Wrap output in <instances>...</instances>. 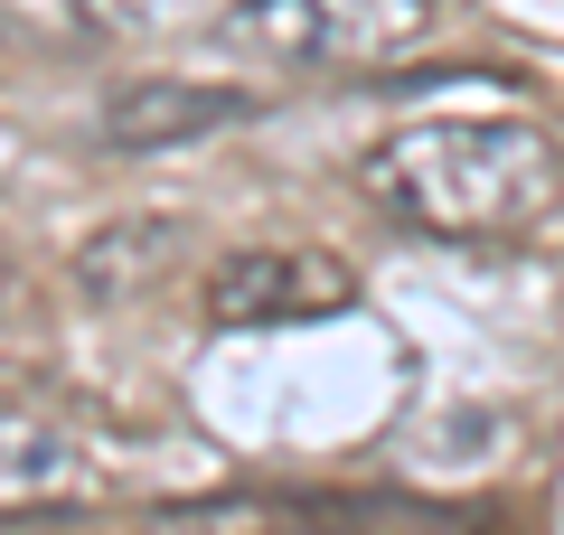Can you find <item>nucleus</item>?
I'll use <instances>...</instances> for the list:
<instances>
[{
    "mask_svg": "<svg viewBox=\"0 0 564 535\" xmlns=\"http://www.w3.org/2000/svg\"><path fill=\"white\" fill-rule=\"evenodd\" d=\"M188 263V217H113L76 244V292L85 301H141Z\"/></svg>",
    "mask_w": 564,
    "mask_h": 535,
    "instance_id": "5",
    "label": "nucleus"
},
{
    "mask_svg": "<svg viewBox=\"0 0 564 535\" xmlns=\"http://www.w3.org/2000/svg\"><path fill=\"white\" fill-rule=\"evenodd\" d=\"M76 20L113 39H151V29H180V0H76Z\"/></svg>",
    "mask_w": 564,
    "mask_h": 535,
    "instance_id": "6",
    "label": "nucleus"
},
{
    "mask_svg": "<svg viewBox=\"0 0 564 535\" xmlns=\"http://www.w3.org/2000/svg\"><path fill=\"white\" fill-rule=\"evenodd\" d=\"M358 188L404 236L499 244L564 207V151L555 132H536L518 113H423V122H395L358 160Z\"/></svg>",
    "mask_w": 564,
    "mask_h": 535,
    "instance_id": "1",
    "label": "nucleus"
},
{
    "mask_svg": "<svg viewBox=\"0 0 564 535\" xmlns=\"http://www.w3.org/2000/svg\"><path fill=\"white\" fill-rule=\"evenodd\" d=\"M254 113V95L236 85H198V76H122L113 95L95 103V141L122 160H151V151H188V141L226 132V122Z\"/></svg>",
    "mask_w": 564,
    "mask_h": 535,
    "instance_id": "4",
    "label": "nucleus"
},
{
    "mask_svg": "<svg viewBox=\"0 0 564 535\" xmlns=\"http://www.w3.org/2000/svg\"><path fill=\"white\" fill-rule=\"evenodd\" d=\"M443 29V0H236L217 39L254 66H386Z\"/></svg>",
    "mask_w": 564,
    "mask_h": 535,
    "instance_id": "2",
    "label": "nucleus"
},
{
    "mask_svg": "<svg viewBox=\"0 0 564 535\" xmlns=\"http://www.w3.org/2000/svg\"><path fill=\"white\" fill-rule=\"evenodd\" d=\"M20 301H29V282H20V263H10V244H0V319L20 310Z\"/></svg>",
    "mask_w": 564,
    "mask_h": 535,
    "instance_id": "7",
    "label": "nucleus"
},
{
    "mask_svg": "<svg viewBox=\"0 0 564 535\" xmlns=\"http://www.w3.org/2000/svg\"><path fill=\"white\" fill-rule=\"evenodd\" d=\"M348 301L358 273L329 244H226L198 282V310L217 329H302V319H339Z\"/></svg>",
    "mask_w": 564,
    "mask_h": 535,
    "instance_id": "3",
    "label": "nucleus"
}]
</instances>
